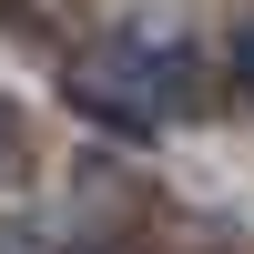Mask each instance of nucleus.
<instances>
[{"mask_svg":"<svg viewBox=\"0 0 254 254\" xmlns=\"http://www.w3.org/2000/svg\"><path fill=\"white\" fill-rule=\"evenodd\" d=\"M81 81H92V92H81L92 112L112 102L122 122H163V112H173V92L193 81V61H183V51H102Z\"/></svg>","mask_w":254,"mask_h":254,"instance_id":"nucleus-1","label":"nucleus"},{"mask_svg":"<svg viewBox=\"0 0 254 254\" xmlns=\"http://www.w3.org/2000/svg\"><path fill=\"white\" fill-rule=\"evenodd\" d=\"M10 163H20V112L0 102V173H10Z\"/></svg>","mask_w":254,"mask_h":254,"instance_id":"nucleus-2","label":"nucleus"},{"mask_svg":"<svg viewBox=\"0 0 254 254\" xmlns=\"http://www.w3.org/2000/svg\"><path fill=\"white\" fill-rule=\"evenodd\" d=\"M234 71H244V81H254V31H244V51H234Z\"/></svg>","mask_w":254,"mask_h":254,"instance_id":"nucleus-3","label":"nucleus"}]
</instances>
